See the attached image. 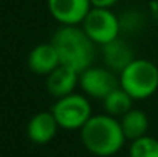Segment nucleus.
<instances>
[{"mask_svg": "<svg viewBox=\"0 0 158 157\" xmlns=\"http://www.w3.org/2000/svg\"><path fill=\"white\" fill-rule=\"evenodd\" d=\"M132 102L134 99L121 86H118L103 99V108H105L106 114L114 116V117H118V116L121 117L127 111L132 109Z\"/></svg>", "mask_w": 158, "mask_h": 157, "instance_id": "nucleus-13", "label": "nucleus"}, {"mask_svg": "<svg viewBox=\"0 0 158 157\" xmlns=\"http://www.w3.org/2000/svg\"><path fill=\"white\" fill-rule=\"evenodd\" d=\"M28 66L37 76H49L55 68H58L60 59L52 43L49 42L34 46L28 55Z\"/></svg>", "mask_w": 158, "mask_h": 157, "instance_id": "nucleus-9", "label": "nucleus"}, {"mask_svg": "<svg viewBox=\"0 0 158 157\" xmlns=\"http://www.w3.org/2000/svg\"><path fill=\"white\" fill-rule=\"evenodd\" d=\"M129 157H158V140L151 136H143L132 140Z\"/></svg>", "mask_w": 158, "mask_h": 157, "instance_id": "nucleus-14", "label": "nucleus"}, {"mask_svg": "<svg viewBox=\"0 0 158 157\" xmlns=\"http://www.w3.org/2000/svg\"><path fill=\"white\" fill-rule=\"evenodd\" d=\"M81 28L88 37L100 46L114 42L121 33L120 19L106 8H92L83 20Z\"/></svg>", "mask_w": 158, "mask_h": 157, "instance_id": "nucleus-5", "label": "nucleus"}, {"mask_svg": "<svg viewBox=\"0 0 158 157\" xmlns=\"http://www.w3.org/2000/svg\"><path fill=\"white\" fill-rule=\"evenodd\" d=\"M78 85L83 89L85 96L103 100L110 91L120 86V82L115 77L114 71H110L109 68L89 66L88 69L80 72Z\"/></svg>", "mask_w": 158, "mask_h": 157, "instance_id": "nucleus-6", "label": "nucleus"}, {"mask_svg": "<svg viewBox=\"0 0 158 157\" xmlns=\"http://www.w3.org/2000/svg\"><path fill=\"white\" fill-rule=\"evenodd\" d=\"M118 82L134 100L149 99L158 89V66L148 59H134L118 74Z\"/></svg>", "mask_w": 158, "mask_h": 157, "instance_id": "nucleus-3", "label": "nucleus"}, {"mask_svg": "<svg viewBox=\"0 0 158 157\" xmlns=\"http://www.w3.org/2000/svg\"><path fill=\"white\" fill-rule=\"evenodd\" d=\"M80 137L83 146L97 157L117 154L126 142L120 120L109 114L92 116L80 129Z\"/></svg>", "mask_w": 158, "mask_h": 157, "instance_id": "nucleus-2", "label": "nucleus"}, {"mask_svg": "<svg viewBox=\"0 0 158 157\" xmlns=\"http://www.w3.org/2000/svg\"><path fill=\"white\" fill-rule=\"evenodd\" d=\"M92 9L89 0H48V11L60 25H81L88 12Z\"/></svg>", "mask_w": 158, "mask_h": 157, "instance_id": "nucleus-7", "label": "nucleus"}, {"mask_svg": "<svg viewBox=\"0 0 158 157\" xmlns=\"http://www.w3.org/2000/svg\"><path fill=\"white\" fill-rule=\"evenodd\" d=\"M134 51L131 45L121 39H115L114 42L103 46V60L110 71H117L118 74L134 60Z\"/></svg>", "mask_w": 158, "mask_h": 157, "instance_id": "nucleus-11", "label": "nucleus"}, {"mask_svg": "<svg viewBox=\"0 0 158 157\" xmlns=\"http://www.w3.org/2000/svg\"><path fill=\"white\" fill-rule=\"evenodd\" d=\"M58 123L51 111H42L31 117L26 126V133L31 142L37 145H45L51 142L58 129Z\"/></svg>", "mask_w": 158, "mask_h": 157, "instance_id": "nucleus-8", "label": "nucleus"}, {"mask_svg": "<svg viewBox=\"0 0 158 157\" xmlns=\"http://www.w3.org/2000/svg\"><path fill=\"white\" fill-rule=\"evenodd\" d=\"M57 50L60 65H64L78 74L92 66L95 59V43L88 37L83 28L61 25L51 37Z\"/></svg>", "mask_w": 158, "mask_h": 157, "instance_id": "nucleus-1", "label": "nucleus"}, {"mask_svg": "<svg viewBox=\"0 0 158 157\" xmlns=\"http://www.w3.org/2000/svg\"><path fill=\"white\" fill-rule=\"evenodd\" d=\"M121 129L124 133V137L127 140H137L143 136H146L149 129V119L144 111L132 108L124 116H121Z\"/></svg>", "mask_w": 158, "mask_h": 157, "instance_id": "nucleus-12", "label": "nucleus"}, {"mask_svg": "<svg viewBox=\"0 0 158 157\" xmlns=\"http://www.w3.org/2000/svg\"><path fill=\"white\" fill-rule=\"evenodd\" d=\"M78 77L80 74L77 71L60 65L49 76H46V91L55 99L69 96L74 93V88L78 83Z\"/></svg>", "mask_w": 158, "mask_h": 157, "instance_id": "nucleus-10", "label": "nucleus"}, {"mask_svg": "<svg viewBox=\"0 0 158 157\" xmlns=\"http://www.w3.org/2000/svg\"><path fill=\"white\" fill-rule=\"evenodd\" d=\"M60 128L74 131L81 129L85 123L92 117V106L88 96L83 94H69L61 99H57L51 108Z\"/></svg>", "mask_w": 158, "mask_h": 157, "instance_id": "nucleus-4", "label": "nucleus"}, {"mask_svg": "<svg viewBox=\"0 0 158 157\" xmlns=\"http://www.w3.org/2000/svg\"><path fill=\"white\" fill-rule=\"evenodd\" d=\"M92 8H106V9H110L118 0H89Z\"/></svg>", "mask_w": 158, "mask_h": 157, "instance_id": "nucleus-15", "label": "nucleus"}]
</instances>
